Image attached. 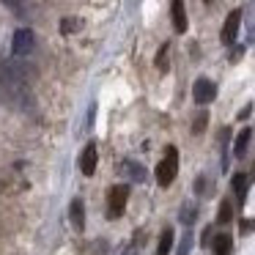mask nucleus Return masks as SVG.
Listing matches in <instances>:
<instances>
[{
  "label": "nucleus",
  "instance_id": "0eeeda50",
  "mask_svg": "<svg viewBox=\"0 0 255 255\" xmlns=\"http://www.w3.org/2000/svg\"><path fill=\"white\" fill-rule=\"evenodd\" d=\"M96 159H99V154H96V145L88 143V145H85V151H83V156H80V170H83L85 176H94Z\"/></svg>",
  "mask_w": 255,
  "mask_h": 255
},
{
  "label": "nucleus",
  "instance_id": "423d86ee",
  "mask_svg": "<svg viewBox=\"0 0 255 255\" xmlns=\"http://www.w3.org/2000/svg\"><path fill=\"white\" fill-rule=\"evenodd\" d=\"M69 220H72V228L77 233L85 231V206H83V200H80V198H74L72 206H69Z\"/></svg>",
  "mask_w": 255,
  "mask_h": 255
},
{
  "label": "nucleus",
  "instance_id": "4468645a",
  "mask_svg": "<svg viewBox=\"0 0 255 255\" xmlns=\"http://www.w3.org/2000/svg\"><path fill=\"white\" fill-rule=\"evenodd\" d=\"M167 52H170V44H162L156 52V69L159 72H167Z\"/></svg>",
  "mask_w": 255,
  "mask_h": 255
},
{
  "label": "nucleus",
  "instance_id": "ddd939ff",
  "mask_svg": "<svg viewBox=\"0 0 255 255\" xmlns=\"http://www.w3.org/2000/svg\"><path fill=\"white\" fill-rule=\"evenodd\" d=\"M83 255H107V244L102 242V239H96V242H91L88 247H85Z\"/></svg>",
  "mask_w": 255,
  "mask_h": 255
},
{
  "label": "nucleus",
  "instance_id": "412c9836",
  "mask_svg": "<svg viewBox=\"0 0 255 255\" xmlns=\"http://www.w3.org/2000/svg\"><path fill=\"white\" fill-rule=\"evenodd\" d=\"M242 52H244L242 47H236V50H233V58H231V61H239V58H242Z\"/></svg>",
  "mask_w": 255,
  "mask_h": 255
},
{
  "label": "nucleus",
  "instance_id": "6ab92c4d",
  "mask_svg": "<svg viewBox=\"0 0 255 255\" xmlns=\"http://www.w3.org/2000/svg\"><path fill=\"white\" fill-rule=\"evenodd\" d=\"M189 244H192V236L184 233V242H181V247H178V255H189Z\"/></svg>",
  "mask_w": 255,
  "mask_h": 255
},
{
  "label": "nucleus",
  "instance_id": "39448f33",
  "mask_svg": "<svg viewBox=\"0 0 255 255\" xmlns=\"http://www.w3.org/2000/svg\"><path fill=\"white\" fill-rule=\"evenodd\" d=\"M239 25H242V11H231L222 25V44H233L239 36Z\"/></svg>",
  "mask_w": 255,
  "mask_h": 255
},
{
  "label": "nucleus",
  "instance_id": "a211bd4d",
  "mask_svg": "<svg viewBox=\"0 0 255 255\" xmlns=\"http://www.w3.org/2000/svg\"><path fill=\"white\" fill-rule=\"evenodd\" d=\"M77 28H80V22H74V19H63V22H61L63 33H72V30H77Z\"/></svg>",
  "mask_w": 255,
  "mask_h": 255
},
{
  "label": "nucleus",
  "instance_id": "6e6552de",
  "mask_svg": "<svg viewBox=\"0 0 255 255\" xmlns=\"http://www.w3.org/2000/svg\"><path fill=\"white\" fill-rule=\"evenodd\" d=\"M170 17H173V28H176L178 33H184V30H187V11H184L181 0H173L170 3Z\"/></svg>",
  "mask_w": 255,
  "mask_h": 255
},
{
  "label": "nucleus",
  "instance_id": "f03ea898",
  "mask_svg": "<svg viewBox=\"0 0 255 255\" xmlns=\"http://www.w3.org/2000/svg\"><path fill=\"white\" fill-rule=\"evenodd\" d=\"M127 200H129V187L127 184L113 187L110 195H107V217H110V220H118V217L124 214V209H127Z\"/></svg>",
  "mask_w": 255,
  "mask_h": 255
},
{
  "label": "nucleus",
  "instance_id": "f257e3e1",
  "mask_svg": "<svg viewBox=\"0 0 255 255\" xmlns=\"http://www.w3.org/2000/svg\"><path fill=\"white\" fill-rule=\"evenodd\" d=\"M176 173H178V151H176V145H167L165 159L156 165V184L159 187H170Z\"/></svg>",
  "mask_w": 255,
  "mask_h": 255
},
{
  "label": "nucleus",
  "instance_id": "20e7f679",
  "mask_svg": "<svg viewBox=\"0 0 255 255\" xmlns=\"http://www.w3.org/2000/svg\"><path fill=\"white\" fill-rule=\"evenodd\" d=\"M214 96H217V85L211 83V80H206V77L195 80V85H192V99L198 102V105H209V102H214Z\"/></svg>",
  "mask_w": 255,
  "mask_h": 255
},
{
  "label": "nucleus",
  "instance_id": "9d476101",
  "mask_svg": "<svg viewBox=\"0 0 255 255\" xmlns=\"http://www.w3.org/2000/svg\"><path fill=\"white\" fill-rule=\"evenodd\" d=\"M250 137H253V132L250 129H242V132L236 134V143H233V154L242 159L244 154H247V145H250Z\"/></svg>",
  "mask_w": 255,
  "mask_h": 255
},
{
  "label": "nucleus",
  "instance_id": "dca6fc26",
  "mask_svg": "<svg viewBox=\"0 0 255 255\" xmlns=\"http://www.w3.org/2000/svg\"><path fill=\"white\" fill-rule=\"evenodd\" d=\"M244 187H247V176H244V173H236V176H233V189H236L239 198H244Z\"/></svg>",
  "mask_w": 255,
  "mask_h": 255
},
{
  "label": "nucleus",
  "instance_id": "7ed1b4c3",
  "mask_svg": "<svg viewBox=\"0 0 255 255\" xmlns=\"http://www.w3.org/2000/svg\"><path fill=\"white\" fill-rule=\"evenodd\" d=\"M36 50V33L30 28H22V30H17L14 33V39H11V52L22 61L25 55H30V52Z\"/></svg>",
  "mask_w": 255,
  "mask_h": 255
},
{
  "label": "nucleus",
  "instance_id": "f8f14e48",
  "mask_svg": "<svg viewBox=\"0 0 255 255\" xmlns=\"http://www.w3.org/2000/svg\"><path fill=\"white\" fill-rule=\"evenodd\" d=\"M231 220H233V206L228 203V200H222V203H220V214H217V222H220V225H228Z\"/></svg>",
  "mask_w": 255,
  "mask_h": 255
},
{
  "label": "nucleus",
  "instance_id": "1a4fd4ad",
  "mask_svg": "<svg viewBox=\"0 0 255 255\" xmlns=\"http://www.w3.org/2000/svg\"><path fill=\"white\" fill-rule=\"evenodd\" d=\"M231 250H233L231 233H217V239H214V255H231Z\"/></svg>",
  "mask_w": 255,
  "mask_h": 255
},
{
  "label": "nucleus",
  "instance_id": "aec40b11",
  "mask_svg": "<svg viewBox=\"0 0 255 255\" xmlns=\"http://www.w3.org/2000/svg\"><path fill=\"white\" fill-rule=\"evenodd\" d=\"M181 220L187 222V225L195 220V209H192V206H184V214H181Z\"/></svg>",
  "mask_w": 255,
  "mask_h": 255
},
{
  "label": "nucleus",
  "instance_id": "f3484780",
  "mask_svg": "<svg viewBox=\"0 0 255 255\" xmlns=\"http://www.w3.org/2000/svg\"><path fill=\"white\" fill-rule=\"evenodd\" d=\"M206 124H209V116H206V113H200V116L195 118V124H192V132H195V134H200V132L206 129Z\"/></svg>",
  "mask_w": 255,
  "mask_h": 255
},
{
  "label": "nucleus",
  "instance_id": "9b49d317",
  "mask_svg": "<svg viewBox=\"0 0 255 255\" xmlns=\"http://www.w3.org/2000/svg\"><path fill=\"white\" fill-rule=\"evenodd\" d=\"M170 247H173V231H162L159 247H156V255H170Z\"/></svg>",
  "mask_w": 255,
  "mask_h": 255
},
{
  "label": "nucleus",
  "instance_id": "2eb2a0df",
  "mask_svg": "<svg viewBox=\"0 0 255 255\" xmlns=\"http://www.w3.org/2000/svg\"><path fill=\"white\" fill-rule=\"evenodd\" d=\"M127 173L134 178V181H143V178H145V170H143V165H137V162H129V165H127Z\"/></svg>",
  "mask_w": 255,
  "mask_h": 255
}]
</instances>
